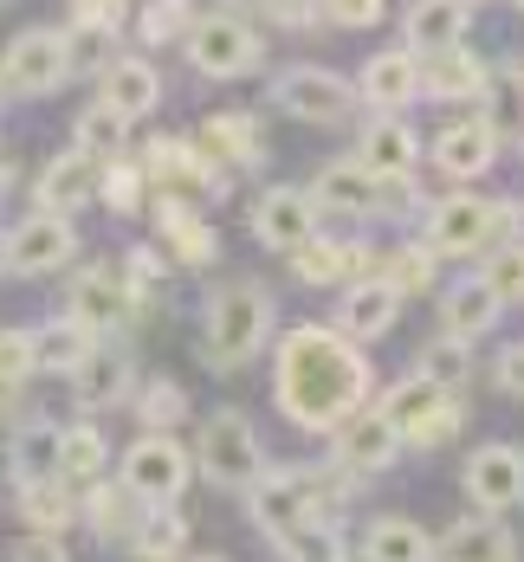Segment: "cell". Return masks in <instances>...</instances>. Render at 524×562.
<instances>
[{"instance_id":"6da1fadb","label":"cell","mask_w":524,"mask_h":562,"mask_svg":"<svg viewBox=\"0 0 524 562\" xmlns=\"http://www.w3.org/2000/svg\"><path fill=\"white\" fill-rule=\"evenodd\" d=\"M369 389H376V369H369V356L344 330L298 324V330H286L279 356H272V401L304 434L349 427L369 407Z\"/></svg>"},{"instance_id":"7a4b0ae2","label":"cell","mask_w":524,"mask_h":562,"mask_svg":"<svg viewBox=\"0 0 524 562\" xmlns=\"http://www.w3.org/2000/svg\"><path fill=\"white\" fill-rule=\"evenodd\" d=\"M272 291L253 279L227 284L221 297H208V362L214 369H246L259 349H266V337H272Z\"/></svg>"},{"instance_id":"3957f363","label":"cell","mask_w":524,"mask_h":562,"mask_svg":"<svg viewBox=\"0 0 524 562\" xmlns=\"http://www.w3.org/2000/svg\"><path fill=\"white\" fill-rule=\"evenodd\" d=\"M194 459H201V472H208L221 492H253V485L266 479V452H259V434H253V420H246V414H233V407L208 414Z\"/></svg>"},{"instance_id":"277c9868","label":"cell","mask_w":524,"mask_h":562,"mask_svg":"<svg viewBox=\"0 0 524 562\" xmlns=\"http://www.w3.org/2000/svg\"><path fill=\"white\" fill-rule=\"evenodd\" d=\"M382 414L389 427L402 434V447H447L460 434V401L447 389H434L427 375H408L395 389L382 394Z\"/></svg>"},{"instance_id":"5b68a950","label":"cell","mask_w":524,"mask_h":562,"mask_svg":"<svg viewBox=\"0 0 524 562\" xmlns=\"http://www.w3.org/2000/svg\"><path fill=\"white\" fill-rule=\"evenodd\" d=\"M65 78H71V40L58 26H26L0 58V91L13 98H46Z\"/></svg>"},{"instance_id":"8992f818","label":"cell","mask_w":524,"mask_h":562,"mask_svg":"<svg viewBox=\"0 0 524 562\" xmlns=\"http://www.w3.org/2000/svg\"><path fill=\"white\" fill-rule=\"evenodd\" d=\"M188 479H194V452L175 447L169 434H143L136 447L123 452V492L143 498L149 510L175 505L188 492Z\"/></svg>"},{"instance_id":"52a82bcc","label":"cell","mask_w":524,"mask_h":562,"mask_svg":"<svg viewBox=\"0 0 524 562\" xmlns=\"http://www.w3.org/2000/svg\"><path fill=\"white\" fill-rule=\"evenodd\" d=\"M246 510H253V524L279 543V537H291V530L317 524V510H324V485H317L311 472H266V479L246 492Z\"/></svg>"},{"instance_id":"ba28073f","label":"cell","mask_w":524,"mask_h":562,"mask_svg":"<svg viewBox=\"0 0 524 562\" xmlns=\"http://www.w3.org/2000/svg\"><path fill=\"white\" fill-rule=\"evenodd\" d=\"M512 221L499 201H486V194H454V201H441L434 207V221H427V252L434 259H466V252H486L492 246V233Z\"/></svg>"},{"instance_id":"9c48e42d","label":"cell","mask_w":524,"mask_h":562,"mask_svg":"<svg viewBox=\"0 0 524 562\" xmlns=\"http://www.w3.org/2000/svg\"><path fill=\"white\" fill-rule=\"evenodd\" d=\"M188 58L201 78H246L259 65V33L239 20V13H208L194 33H188Z\"/></svg>"},{"instance_id":"30bf717a","label":"cell","mask_w":524,"mask_h":562,"mask_svg":"<svg viewBox=\"0 0 524 562\" xmlns=\"http://www.w3.org/2000/svg\"><path fill=\"white\" fill-rule=\"evenodd\" d=\"M272 98H279V111H291L298 123H344L356 111V91H349V78L337 71H324V65H291L286 78L272 85Z\"/></svg>"},{"instance_id":"8fae6325","label":"cell","mask_w":524,"mask_h":562,"mask_svg":"<svg viewBox=\"0 0 524 562\" xmlns=\"http://www.w3.org/2000/svg\"><path fill=\"white\" fill-rule=\"evenodd\" d=\"M149 175L163 181V194L169 201H201V194H221L227 188V175H221V162L201 149V143H188V136H156L149 143Z\"/></svg>"},{"instance_id":"7c38bea8","label":"cell","mask_w":524,"mask_h":562,"mask_svg":"<svg viewBox=\"0 0 524 562\" xmlns=\"http://www.w3.org/2000/svg\"><path fill=\"white\" fill-rule=\"evenodd\" d=\"M71 252H78L71 221H65V214H33V221H20L13 233H7L0 266H7L13 279H40V272H58Z\"/></svg>"},{"instance_id":"4fadbf2b","label":"cell","mask_w":524,"mask_h":562,"mask_svg":"<svg viewBox=\"0 0 524 562\" xmlns=\"http://www.w3.org/2000/svg\"><path fill=\"white\" fill-rule=\"evenodd\" d=\"M65 317L85 324L91 337H111V330H123L136 317V297H130V284L116 279L111 266H91V272H78L71 291H65Z\"/></svg>"},{"instance_id":"5bb4252c","label":"cell","mask_w":524,"mask_h":562,"mask_svg":"<svg viewBox=\"0 0 524 562\" xmlns=\"http://www.w3.org/2000/svg\"><path fill=\"white\" fill-rule=\"evenodd\" d=\"M253 239L272 252H304L317 239V207L304 188H266L253 201Z\"/></svg>"},{"instance_id":"9a60e30c","label":"cell","mask_w":524,"mask_h":562,"mask_svg":"<svg viewBox=\"0 0 524 562\" xmlns=\"http://www.w3.org/2000/svg\"><path fill=\"white\" fill-rule=\"evenodd\" d=\"M466 498H472L479 510L524 505V447L492 440V447L472 452V459H466Z\"/></svg>"},{"instance_id":"2e32d148","label":"cell","mask_w":524,"mask_h":562,"mask_svg":"<svg viewBox=\"0 0 524 562\" xmlns=\"http://www.w3.org/2000/svg\"><path fill=\"white\" fill-rule=\"evenodd\" d=\"M98 181H104V162L98 156H85V149H65L53 156L46 169H40V214H71V207H85V201H98Z\"/></svg>"},{"instance_id":"e0dca14e","label":"cell","mask_w":524,"mask_h":562,"mask_svg":"<svg viewBox=\"0 0 524 562\" xmlns=\"http://www.w3.org/2000/svg\"><path fill=\"white\" fill-rule=\"evenodd\" d=\"M395 452H402V434L389 427L382 407H363L349 427H337V465L344 472H389Z\"/></svg>"},{"instance_id":"ac0fdd59","label":"cell","mask_w":524,"mask_h":562,"mask_svg":"<svg viewBox=\"0 0 524 562\" xmlns=\"http://www.w3.org/2000/svg\"><path fill=\"white\" fill-rule=\"evenodd\" d=\"M356 162L376 181H408V169L421 162V136L408 130L402 116H376V123H363V156Z\"/></svg>"},{"instance_id":"d6986e66","label":"cell","mask_w":524,"mask_h":562,"mask_svg":"<svg viewBox=\"0 0 524 562\" xmlns=\"http://www.w3.org/2000/svg\"><path fill=\"white\" fill-rule=\"evenodd\" d=\"M395 311H402V291L382 279H363L344 291V304H337V330L349 342H376L389 324H395Z\"/></svg>"},{"instance_id":"ffe728a7","label":"cell","mask_w":524,"mask_h":562,"mask_svg":"<svg viewBox=\"0 0 524 562\" xmlns=\"http://www.w3.org/2000/svg\"><path fill=\"white\" fill-rule=\"evenodd\" d=\"M156 239H163V252H175L181 266H208L214 252H221V233L201 221L188 201H156Z\"/></svg>"},{"instance_id":"44dd1931","label":"cell","mask_w":524,"mask_h":562,"mask_svg":"<svg viewBox=\"0 0 524 562\" xmlns=\"http://www.w3.org/2000/svg\"><path fill=\"white\" fill-rule=\"evenodd\" d=\"M98 104H111L116 116H149L163 104V78H156V65L149 58H111L104 65V91H98Z\"/></svg>"},{"instance_id":"7402d4cb","label":"cell","mask_w":524,"mask_h":562,"mask_svg":"<svg viewBox=\"0 0 524 562\" xmlns=\"http://www.w3.org/2000/svg\"><path fill=\"white\" fill-rule=\"evenodd\" d=\"M214 162H233V169H253L259 156H266V130H259V116L246 111H214L201 123V136H194Z\"/></svg>"},{"instance_id":"603a6c76","label":"cell","mask_w":524,"mask_h":562,"mask_svg":"<svg viewBox=\"0 0 524 562\" xmlns=\"http://www.w3.org/2000/svg\"><path fill=\"white\" fill-rule=\"evenodd\" d=\"M356 91L369 98V104H382V111H395L408 104L414 91H421V58L408 53V46H389V53H376L363 71H356Z\"/></svg>"},{"instance_id":"cb8c5ba5","label":"cell","mask_w":524,"mask_h":562,"mask_svg":"<svg viewBox=\"0 0 524 562\" xmlns=\"http://www.w3.org/2000/svg\"><path fill=\"white\" fill-rule=\"evenodd\" d=\"M434 162H441L447 175H460V181L486 175L492 162H499V130H492L486 116H472V123H454V130H441V143H434Z\"/></svg>"},{"instance_id":"d4e9b609","label":"cell","mask_w":524,"mask_h":562,"mask_svg":"<svg viewBox=\"0 0 524 562\" xmlns=\"http://www.w3.org/2000/svg\"><path fill=\"white\" fill-rule=\"evenodd\" d=\"M466 20H472L466 0H414L402 26H408V46H421V58H434V53H454L466 40Z\"/></svg>"},{"instance_id":"484cf974","label":"cell","mask_w":524,"mask_h":562,"mask_svg":"<svg viewBox=\"0 0 524 562\" xmlns=\"http://www.w3.org/2000/svg\"><path fill=\"white\" fill-rule=\"evenodd\" d=\"M58 440H65V427H53V420H26V427L13 434V447H7V472H13L20 492L58 479Z\"/></svg>"},{"instance_id":"4316f807","label":"cell","mask_w":524,"mask_h":562,"mask_svg":"<svg viewBox=\"0 0 524 562\" xmlns=\"http://www.w3.org/2000/svg\"><path fill=\"white\" fill-rule=\"evenodd\" d=\"M441 562H519V543L499 517H460L441 537Z\"/></svg>"},{"instance_id":"83f0119b","label":"cell","mask_w":524,"mask_h":562,"mask_svg":"<svg viewBox=\"0 0 524 562\" xmlns=\"http://www.w3.org/2000/svg\"><path fill=\"white\" fill-rule=\"evenodd\" d=\"M78 517L98 530V543H123V550H130V537H136V524L149 517V505H143V498H130V492H123V479H116V485H91V498L78 505Z\"/></svg>"},{"instance_id":"f1b7e54d","label":"cell","mask_w":524,"mask_h":562,"mask_svg":"<svg viewBox=\"0 0 524 562\" xmlns=\"http://www.w3.org/2000/svg\"><path fill=\"white\" fill-rule=\"evenodd\" d=\"M421 91H427V98H441V104L479 98V91H486V58H479V53H466V46L421 58Z\"/></svg>"},{"instance_id":"f546056e","label":"cell","mask_w":524,"mask_h":562,"mask_svg":"<svg viewBox=\"0 0 524 562\" xmlns=\"http://www.w3.org/2000/svg\"><path fill=\"white\" fill-rule=\"evenodd\" d=\"M130 389H136V375H130V356H116V349H91L85 369L71 375V401L91 407V414H98V407H116Z\"/></svg>"},{"instance_id":"4dcf8cb0","label":"cell","mask_w":524,"mask_h":562,"mask_svg":"<svg viewBox=\"0 0 524 562\" xmlns=\"http://www.w3.org/2000/svg\"><path fill=\"white\" fill-rule=\"evenodd\" d=\"M363 562H441V543L408 517H382L363 530Z\"/></svg>"},{"instance_id":"1f68e13d","label":"cell","mask_w":524,"mask_h":562,"mask_svg":"<svg viewBox=\"0 0 524 562\" xmlns=\"http://www.w3.org/2000/svg\"><path fill=\"white\" fill-rule=\"evenodd\" d=\"M499 311H505V304L486 291V279H466V284H454L447 304H441V330H447L454 342H472V337H486V330L499 324Z\"/></svg>"},{"instance_id":"d6a6232c","label":"cell","mask_w":524,"mask_h":562,"mask_svg":"<svg viewBox=\"0 0 524 562\" xmlns=\"http://www.w3.org/2000/svg\"><path fill=\"white\" fill-rule=\"evenodd\" d=\"M311 201L317 207H337V214H369L376 207V175L363 169V162H331V169L317 175Z\"/></svg>"},{"instance_id":"836d02e7","label":"cell","mask_w":524,"mask_h":562,"mask_svg":"<svg viewBox=\"0 0 524 562\" xmlns=\"http://www.w3.org/2000/svg\"><path fill=\"white\" fill-rule=\"evenodd\" d=\"M33 349H40V369H65V375H78L85 356L98 349V337H91L85 324H71V317H53V324L33 330Z\"/></svg>"},{"instance_id":"e575fe53","label":"cell","mask_w":524,"mask_h":562,"mask_svg":"<svg viewBox=\"0 0 524 562\" xmlns=\"http://www.w3.org/2000/svg\"><path fill=\"white\" fill-rule=\"evenodd\" d=\"M20 517L33 524V537H65L78 524V498L65 492V479H46V485L20 492Z\"/></svg>"},{"instance_id":"d590c367","label":"cell","mask_w":524,"mask_h":562,"mask_svg":"<svg viewBox=\"0 0 524 562\" xmlns=\"http://www.w3.org/2000/svg\"><path fill=\"white\" fill-rule=\"evenodd\" d=\"M188 550V517L181 510H149L143 524H136V537H130V557L136 562H175Z\"/></svg>"},{"instance_id":"8d00e7d4","label":"cell","mask_w":524,"mask_h":562,"mask_svg":"<svg viewBox=\"0 0 524 562\" xmlns=\"http://www.w3.org/2000/svg\"><path fill=\"white\" fill-rule=\"evenodd\" d=\"M194 26H201L194 0H149V7H143V20H136L143 46H188V33H194Z\"/></svg>"},{"instance_id":"74e56055","label":"cell","mask_w":524,"mask_h":562,"mask_svg":"<svg viewBox=\"0 0 524 562\" xmlns=\"http://www.w3.org/2000/svg\"><path fill=\"white\" fill-rule=\"evenodd\" d=\"M104 459H111V447H104L98 427H65V440H58V479H65V485H71V479H98Z\"/></svg>"},{"instance_id":"f35d334b","label":"cell","mask_w":524,"mask_h":562,"mask_svg":"<svg viewBox=\"0 0 524 562\" xmlns=\"http://www.w3.org/2000/svg\"><path fill=\"white\" fill-rule=\"evenodd\" d=\"M130 143V116H116L111 104H91L78 116V149L98 156V162H116V149Z\"/></svg>"},{"instance_id":"ab89813d","label":"cell","mask_w":524,"mask_h":562,"mask_svg":"<svg viewBox=\"0 0 524 562\" xmlns=\"http://www.w3.org/2000/svg\"><path fill=\"white\" fill-rule=\"evenodd\" d=\"M479 279H486V291H492L499 304H524V239H512V246H492Z\"/></svg>"},{"instance_id":"60d3db41","label":"cell","mask_w":524,"mask_h":562,"mask_svg":"<svg viewBox=\"0 0 524 562\" xmlns=\"http://www.w3.org/2000/svg\"><path fill=\"white\" fill-rule=\"evenodd\" d=\"M279 557L286 562H344V537H337V524H304V530H291L279 537Z\"/></svg>"},{"instance_id":"b9f144b4","label":"cell","mask_w":524,"mask_h":562,"mask_svg":"<svg viewBox=\"0 0 524 562\" xmlns=\"http://www.w3.org/2000/svg\"><path fill=\"white\" fill-rule=\"evenodd\" d=\"M136 414H143L149 434H169L175 420L188 414V394H181V382H143L136 389Z\"/></svg>"},{"instance_id":"7bdbcfd3","label":"cell","mask_w":524,"mask_h":562,"mask_svg":"<svg viewBox=\"0 0 524 562\" xmlns=\"http://www.w3.org/2000/svg\"><path fill=\"white\" fill-rule=\"evenodd\" d=\"M376 279L395 284L402 297L408 291H427V284H434V252H421V246H395V252L376 266Z\"/></svg>"},{"instance_id":"ee69618b","label":"cell","mask_w":524,"mask_h":562,"mask_svg":"<svg viewBox=\"0 0 524 562\" xmlns=\"http://www.w3.org/2000/svg\"><path fill=\"white\" fill-rule=\"evenodd\" d=\"M466 369H472V362H466V349L454 337H441L434 342V349H421V369H414V375H427V382H434V389H460L466 382Z\"/></svg>"},{"instance_id":"f6af8a7d","label":"cell","mask_w":524,"mask_h":562,"mask_svg":"<svg viewBox=\"0 0 524 562\" xmlns=\"http://www.w3.org/2000/svg\"><path fill=\"white\" fill-rule=\"evenodd\" d=\"M98 194H104V207H111V214H136V207H143V169H130L123 156H116V162H104Z\"/></svg>"},{"instance_id":"bcb514c9","label":"cell","mask_w":524,"mask_h":562,"mask_svg":"<svg viewBox=\"0 0 524 562\" xmlns=\"http://www.w3.org/2000/svg\"><path fill=\"white\" fill-rule=\"evenodd\" d=\"M163 279H169V272H163V252H156V246H136V252H130V266H123L130 297H136V304H156Z\"/></svg>"},{"instance_id":"7dc6e473","label":"cell","mask_w":524,"mask_h":562,"mask_svg":"<svg viewBox=\"0 0 524 562\" xmlns=\"http://www.w3.org/2000/svg\"><path fill=\"white\" fill-rule=\"evenodd\" d=\"M33 369H40L33 330H0V375H7V382H26Z\"/></svg>"},{"instance_id":"c3c4849f","label":"cell","mask_w":524,"mask_h":562,"mask_svg":"<svg viewBox=\"0 0 524 562\" xmlns=\"http://www.w3.org/2000/svg\"><path fill=\"white\" fill-rule=\"evenodd\" d=\"M382 7H389V0H324V13H331V26H349V33H363V26H376V20H382Z\"/></svg>"},{"instance_id":"681fc988","label":"cell","mask_w":524,"mask_h":562,"mask_svg":"<svg viewBox=\"0 0 524 562\" xmlns=\"http://www.w3.org/2000/svg\"><path fill=\"white\" fill-rule=\"evenodd\" d=\"M123 7H130V0H71V13H78V26H98V33H116V20H123Z\"/></svg>"},{"instance_id":"f907efd6","label":"cell","mask_w":524,"mask_h":562,"mask_svg":"<svg viewBox=\"0 0 524 562\" xmlns=\"http://www.w3.org/2000/svg\"><path fill=\"white\" fill-rule=\"evenodd\" d=\"M499 389L524 394V342H505V349H499Z\"/></svg>"},{"instance_id":"816d5d0a","label":"cell","mask_w":524,"mask_h":562,"mask_svg":"<svg viewBox=\"0 0 524 562\" xmlns=\"http://www.w3.org/2000/svg\"><path fill=\"white\" fill-rule=\"evenodd\" d=\"M13 562H71V557H65V537H26L13 550Z\"/></svg>"},{"instance_id":"f5cc1de1","label":"cell","mask_w":524,"mask_h":562,"mask_svg":"<svg viewBox=\"0 0 524 562\" xmlns=\"http://www.w3.org/2000/svg\"><path fill=\"white\" fill-rule=\"evenodd\" d=\"M266 13H272L279 26H311V20H317V0H272Z\"/></svg>"},{"instance_id":"db71d44e","label":"cell","mask_w":524,"mask_h":562,"mask_svg":"<svg viewBox=\"0 0 524 562\" xmlns=\"http://www.w3.org/2000/svg\"><path fill=\"white\" fill-rule=\"evenodd\" d=\"M13 394H20V382H7V375H0V407H13Z\"/></svg>"},{"instance_id":"11a10c76","label":"cell","mask_w":524,"mask_h":562,"mask_svg":"<svg viewBox=\"0 0 524 562\" xmlns=\"http://www.w3.org/2000/svg\"><path fill=\"white\" fill-rule=\"evenodd\" d=\"M7 181H13V156H7V149H0V188H7Z\"/></svg>"},{"instance_id":"9f6ffc18","label":"cell","mask_w":524,"mask_h":562,"mask_svg":"<svg viewBox=\"0 0 524 562\" xmlns=\"http://www.w3.org/2000/svg\"><path fill=\"white\" fill-rule=\"evenodd\" d=\"M233 7H272V0H233Z\"/></svg>"},{"instance_id":"6f0895ef","label":"cell","mask_w":524,"mask_h":562,"mask_svg":"<svg viewBox=\"0 0 524 562\" xmlns=\"http://www.w3.org/2000/svg\"><path fill=\"white\" fill-rule=\"evenodd\" d=\"M194 562H221V557H194Z\"/></svg>"},{"instance_id":"680465c9","label":"cell","mask_w":524,"mask_h":562,"mask_svg":"<svg viewBox=\"0 0 524 562\" xmlns=\"http://www.w3.org/2000/svg\"><path fill=\"white\" fill-rule=\"evenodd\" d=\"M512 7H524V0H512Z\"/></svg>"},{"instance_id":"91938a15","label":"cell","mask_w":524,"mask_h":562,"mask_svg":"<svg viewBox=\"0 0 524 562\" xmlns=\"http://www.w3.org/2000/svg\"><path fill=\"white\" fill-rule=\"evenodd\" d=\"M466 7H472V0H466Z\"/></svg>"},{"instance_id":"94428289","label":"cell","mask_w":524,"mask_h":562,"mask_svg":"<svg viewBox=\"0 0 524 562\" xmlns=\"http://www.w3.org/2000/svg\"><path fill=\"white\" fill-rule=\"evenodd\" d=\"M0 7H7V0H0Z\"/></svg>"}]
</instances>
